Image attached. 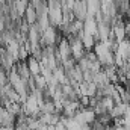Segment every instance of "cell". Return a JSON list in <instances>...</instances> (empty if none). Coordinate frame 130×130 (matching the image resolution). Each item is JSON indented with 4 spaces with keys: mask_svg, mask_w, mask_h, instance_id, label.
<instances>
[{
    "mask_svg": "<svg viewBox=\"0 0 130 130\" xmlns=\"http://www.w3.org/2000/svg\"><path fill=\"white\" fill-rule=\"evenodd\" d=\"M27 68H29V71H32L35 76L41 73V65H38V62H36V59H35V58H30V61H29V65H27Z\"/></svg>",
    "mask_w": 130,
    "mask_h": 130,
    "instance_id": "cell-1",
    "label": "cell"
}]
</instances>
